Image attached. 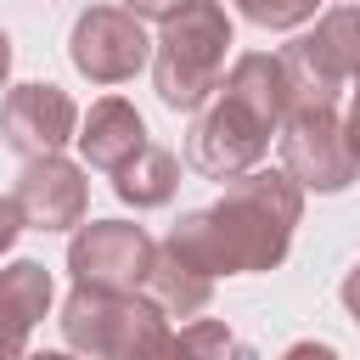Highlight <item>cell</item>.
Returning a JSON list of instances; mask_svg holds the SVG:
<instances>
[{
	"label": "cell",
	"mask_w": 360,
	"mask_h": 360,
	"mask_svg": "<svg viewBox=\"0 0 360 360\" xmlns=\"http://www.w3.org/2000/svg\"><path fill=\"white\" fill-rule=\"evenodd\" d=\"M304 214V191L287 169H248L225 186L214 208L186 214L169 231V248L202 276H248L276 270L287 259L292 225Z\"/></svg>",
	"instance_id": "1"
},
{
	"label": "cell",
	"mask_w": 360,
	"mask_h": 360,
	"mask_svg": "<svg viewBox=\"0 0 360 360\" xmlns=\"http://www.w3.org/2000/svg\"><path fill=\"white\" fill-rule=\"evenodd\" d=\"M281 118H287V73H281V56L248 51L219 79L214 107L197 112L191 141H186V163L197 174H208V180H236V174H248L270 152V135L281 129Z\"/></svg>",
	"instance_id": "2"
},
{
	"label": "cell",
	"mask_w": 360,
	"mask_h": 360,
	"mask_svg": "<svg viewBox=\"0 0 360 360\" xmlns=\"http://www.w3.org/2000/svg\"><path fill=\"white\" fill-rule=\"evenodd\" d=\"M225 45H231V17L219 0H186L174 17H163V39L152 56L158 101L174 112H197L219 90Z\"/></svg>",
	"instance_id": "3"
},
{
	"label": "cell",
	"mask_w": 360,
	"mask_h": 360,
	"mask_svg": "<svg viewBox=\"0 0 360 360\" xmlns=\"http://www.w3.org/2000/svg\"><path fill=\"white\" fill-rule=\"evenodd\" d=\"M62 338L84 360H158L169 343V321L152 298L73 287L62 304Z\"/></svg>",
	"instance_id": "4"
},
{
	"label": "cell",
	"mask_w": 360,
	"mask_h": 360,
	"mask_svg": "<svg viewBox=\"0 0 360 360\" xmlns=\"http://www.w3.org/2000/svg\"><path fill=\"white\" fill-rule=\"evenodd\" d=\"M287 73V112L338 107V90L360 73V6H338L315 22V34L281 51Z\"/></svg>",
	"instance_id": "5"
},
{
	"label": "cell",
	"mask_w": 360,
	"mask_h": 360,
	"mask_svg": "<svg viewBox=\"0 0 360 360\" xmlns=\"http://www.w3.org/2000/svg\"><path fill=\"white\" fill-rule=\"evenodd\" d=\"M152 253H158V242L141 225H129V219H96V225H79V236L68 248V270H73L79 287L135 292V287H146Z\"/></svg>",
	"instance_id": "6"
},
{
	"label": "cell",
	"mask_w": 360,
	"mask_h": 360,
	"mask_svg": "<svg viewBox=\"0 0 360 360\" xmlns=\"http://www.w3.org/2000/svg\"><path fill=\"white\" fill-rule=\"evenodd\" d=\"M281 163L298 180V191H343L360 169L332 107H309V112L281 118Z\"/></svg>",
	"instance_id": "7"
},
{
	"label": "cell",
	"mask_w": 360,
	"mask_h": 360,
	"mask_svg": "<svg viewBox=\"0 0 360 360\" xmlns=\"http://www.w3.org/2000/svg\"><path fill=\"white\" fill-rule=\"evenodd\" d=\"M68 51H73V68H79L84 79H96V84H124V79H135V73L146 68L152 39H146L141 17H129L124 6H90V11L73 22Z\"/></svg>",
	"instance_id": "8"
},
{
	"label": "cell",
	"mask_w": 360,
	"mask_h": 360,
	"mask_svg": "<svg viewBox=\"0 0 360 360\" xmlns=\"http://www.w3.org/2000/svg\"><path fill=\"white\" fill-rule=\"evenodd\" d=\"M79 107L56 84H17L0 101V141L22 158H51L62 141H73Z\"/></svg>",
	"instance_id": "9"
},
{
	"label": "cell",
	"mask_w": 360,
	"mask_h": 360,
	"mask_svg": "<svg viewBox=\"0 0 360 360\" xmlns=\"http://www.w3.org/2000/svg\"><path fill=\"white\" fill-rule=\"evenodd\" d=\"M22 225L34 231H68V225H84V208H90V186L79 174V163L68 158H28V169L17 174V191H11Z\"/></svg>",
	"instance_id": "10"
},
{
	"label": "cell",
	"mask_w": 360,
	"mask_h": 360,
	"mask_svg": "<svg viewBox=\"0 0 360 360\" xmlns=\"http://www.w3.org/2000/svg\"><path fill=\"white\" fill-rule=\"evenodd\" d=\"M73 141H79V152H84L90 169L118 174V169L146 146V124H141V112H135L124 96H101V101L84 112V124H79Z\"/></svg>",
	"instance_id": "11"
},
{
	"label": "cell",
	"mask_w": 360,
	"mask_h": 360,
	"mask_svg": "<svg viewBox=\"0 0 360 360\" xmlns=\"http://www.w3.org/2000/svg\"><path fill=\"white\" fill-rule=\"evenodd\" d=\"M146 298H152L163 315H202L208 298H214V276H202V270L186 264L169 242H158L152 270H146Z\"/></svg>",
	"instance_id": "12"
},
{
	"label": "cell",
	"mask_w": 360,
	"mask_h": 360,
	"mask_svg": "<svg viewBox=\"0 0 360 360\" xmlns=\"http://www.w3.org/2000/svg\"><path fill=\"white\" fill-rule=\"evenodd\" d=\"M174 186H180V163H174V152H163V146H152V141L112 174V191H118L129 208H163V202L174 197Z\"/></svg>",
	"instance_id": "13"
},
{
	"label": "cell",
	"mask_w": 360,
	"mask_h": 360,
	"mask_svg": "<svg viewBox=\"0 0 360 360\" xmlns=\"http://www.w3.org/2000/svg\"><path fill=\"white\" fill-rule=\"evenodd\" d=\"M158 360H242V343L225 321H191L186 332H169Z\"/></svg>",
	"instance_id": "14"
},
{
	"label": "cell",
	"mask_w": 360,
	"mask_h": 360,
	"mask_svg": "<svg viewBox=\"0 0 360 360\" xmlns=\"http://www.w3.org/2000/svg\"><path fill=\"white\" fill-rule=\"evenodd\" d=\"M248 22H259V28H298V22H309L315 17V6L321 0H231Z\"/></svg>",
	"instance_id": "15"
},
{
	"label": "cell",
	"mask_w": 360,
	"mask_h": 360,
	"mask_svg": "<svg viewBox=\"0 0 360 360\" xmlns=\"http://www.w3.org/2000/svg\"><path fill=\"white\" fill-rule=\"evenodd\" d=\"M180 6H186V0H124V11H129V17H158V22H163V17H174Z\"/></svg>",
	"instance_id": "16"
},
{
	"label": "cell",
	"mask_w": 360,
	"mask_h": 360,
	"mask_svg": "<svg viewBox=\"0 0 360 360\" xmlns=\"http://www.w3.org/2000/svg\"><path fill=\"white\" fill-rule=\"evenodd\" d=\"M17 231H22V214H17V202H11V197H0V253L17 242Z\"/></svg>",
	"instance_id": "17"
},
{
	"label": "cell",
	"mask_w": 360,
	"mask_h": 360,
	"mask_svg": "<svg viewBox=\"0 0 360 360\" xmlns=\"http://www.w3.org/2000/svg\"><path fill=\"white\" fill-rule=\"evenodd\" d=\"M343 141H349V152H354V163H360V73H354V107H349V124H343Z\"/></svg>",
	"instance_id": "18"
},
{
	"label": "cell",
	"mask_w": 360,
	"mask_h": 360,
	"mask_svg": "<svg viewBox=\"0 0 360 360\" xmlns=\"http://www.w3.org/2000/svg\"><path fill=\"white\" fill-rule=\"evenodd\" d=\"M281 360H338V349H326V343H292Z\"/></svg>",
	"instance_id": "19"
},
{
	"label": "cell",
	"mask_w": 360,
	"mask_h": 360,
	"mask_svg": "<svg viewBox=\"0 0 360 360\" xmlns=\"http://www.w3.org/2000/svg\"><path fill=\"white\" fill-rule=\"evenodd\" d=\"M343 309H349V315H354V326H360V264L343 276Z\"/></svg>",
	"instance_id": "20"
},
{
	"label": "cell",
	"mask_w": 360,
	"mask_h": 360,
	"mask_svg": "<svg viewBox=\"0 0 360 360\" xmlns=\"http://www.w3.org/2000/svg\"><path fill=\"white\" fill-rule=\"evenodd\" d=\"M6 73H11V39L0 34V84H6Z\"/></svg>",
	"instance_id": "21"
},
{
	"label": "cell",
	"mask_w": 360,
	"mask_h": 360,
	"mask_svg": "<svg viewBox=\"0 0 360 360\" xmlns=\"http://www.w3.org/2000/svg\"><path fill=\"white\" fill-rule=\"evenodd\" d=\"M28 360H73V354H28Z\"/></svg>",
	"instance_id": "22"
}]
</instances>
